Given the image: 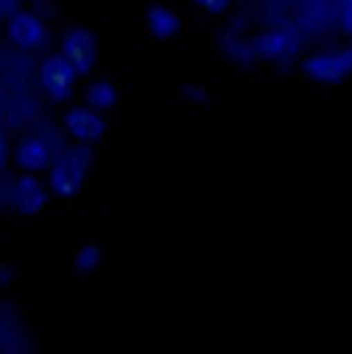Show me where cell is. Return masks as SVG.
I'll return each instance as SVG.
<instances>
[{
  "mask_svg": "<svg viewBox=\"0 0 352 354\" xmlns=\"http://www.w3.org/2000/svg\"><path fill=\"white\" fill-rule=\"evenodd\" d=\"M94 165V149L86 142L71 141L62 145L47 169L49 192L59 198H73L82 192L86 177Z\"/></svg>",
  "mask_w": 352,
  "mask_h": 354,
  "instance_id": "1",
  "label": "cell"
},
{
  "mask_svg": "<svg viewBox=\"0 0 352 354\" xmlns=\"http://www.w3.org/2000/svg\"><path fill=\"white\" fill-rule=\"evenodd\" d=\"M252 47L259 62L273 68H291L302 53L304 35L293 25H273L252 35Z\"/></svg>",
  "mask_w": 352,
  "mask_h": 354,
  "instance_id": "2",
  "label": "cell"
},
{
  "mask_svg": "<svg viewBox=\"0 0 352 354\" xmlns=\"http://www.w3.org/2000/svg\"><path fill=\"white\" fill-rule=\"evenodd\" d=\"M302 71L308 80L322 86H338L346 82L352 77V43L304 57Z\"/></svg>",
  "mask_w": 352,
  "mask_h": 354,
  "instance_id": "3",
  "label": "cell"
},
{
  "mask_svg": "<svg viewBox=\"0 0 352 354\" xmlns=\"http://www.w3.org/2000/svg\"><path fill=\"white\" fill-rule=\"evenodd\" d=\"M33 351L35 342L21 310L8 299H0V353L27 354Z\"/></svg>",
  "mask_w": 352,
  "mask_h": 354,
  "instance_id": "4",
  "label": "cell"
},
{
  "mask_svg": "<svg viewBox=\"0 0 352 354\" xmlns=\"http://www.w3.org/2000/svg\"><path fill=\"white\" fill-rule=\"evenodd\" d=\"M39 77L45 94L55 102H68L73 96L77 71L73 70L70 62L62 53H51L41 62Z\"/></svg>",
  "mask_w": 352,
  "mask_h": 354,
  "instance_id": "5",
  "label": "cell"
},
{
  "mask_svg": "<svg viewBox=\"0 0 352 354\" xmlns=\"http://www.w3.org/2000/svg\"><path fill=\"white\" fill-rule=\"evenodd\" d=\"M49 202V185H45L37 174L23 171L10 179L8 208L21 216L39 214Z\"/></svg>",
  "mask_w": 352,
  "mask_h": 354,
  "instance_id": "6",
  "label": "cell"
},
{
  "mask_svg": "<svg viewBox=\"0 0 352 354\" xmlns=\"http://www.w3.org/2000/svg\"><path fill=\"white\" fill-rule=\"evenodd\" d=\"M6 35L12 45L25 51H39L49 43L47 21L35 15L31 8H21L10 19H6Z\"/></svg>",
  "mask_w": 352,
  "mask_h": 354,
  "instance_id": "7",
  "label": "cell"
},
{
  "mask_svg": "<svg viewBox=\"0 0 352 354\" xmlns=\"http://www.w3.org/2000/svg\"><path fill=\"white\" fill-rule=\"evenodd\" d=\"M62 55L77 75H88L98 62V39L86 27H71L62 37Z\"/></svg>",
  "mask_w": 352,
  "mask_h": 354,
  "instance_id": "8",
  "label": "cell"
},
{
  "mask_svg": "<svg viewBox=\"0 0 352 354\" xmlns=\"http://www.w3.org/2000/svg\"><path fill=\"white\" fill-rule=\"evenodd\" d=\"M218 49L224 55L226 62L234 64L237 68H252L259 59L252 47V35H248L243 23H226L216 37Z\"/></svg>",
  "mask_w": 352,
  "mask_h": 354,
  "instance_id": "9",
  "label": "cell"
},
{
  "mask_svg": "<svg viewBox=\"0 0 352 354\" xmlns=\"http://www.w3.org/2000/svg\"><path fill=\"white\" fill-rule=\"evenodd\" d=\"M64 131L68 133L71 141L94 145L98 142L106 133V118L102 112L84 106H71L64 114Z\"/></svg>",
  "mask_w": 352,
  "mask_h": 354,
  "instance_id": "10",
  "label": "cell"
},
{
  "mask_svg": "<svg viewBox=\"0 0 352 354\" xmlns=\"http://www.w3.org/2000/svg\"><path fill=\"white\" fill-rule=\"evenodd\" d=\"M53 153H55L53 145L43 135H31L17 142L12 159L19 169L29 171V174H39V171L49 169Z\"/></svg>",
  "mask_w": 352,
  "mask_h": 354,
  "instance_id": "11",
  "label": "cell"
},
{
  "mask_svg": "<svg viewBox=\"0 0 352 354\" xmlns=\"http://www.w3.org/2000/svg\"><path fill=\"white\" fill-rule=\"evenodd\" d=\"M145 21H147L149 33L159 41H167V39L176 37L181 29L179 15L165 4H151L147 8Z\"/></svg>",
  "mask_w": 352,
  "mask_h": 354,
  "instance_id": "12",
  "label": "cell"
},
{
  "mask_svg": "<svg viewBox=\"0 0 352 354\" xmlns=\"http://www.w3.org/2000/svg\"><path fill=\"white\" fill-rule=\"evenodd\" d=\"M84 102L90 108L98 110V112H108L116 106L118 102V90L112 82L108 80H94L86 92H84Z\"/></svg>",
  "mask_w": 352,
  "mask_h": 354,
  "instance_id": "13",
  "label": "cell"
},
{
  "mask_svg": "<svg viewBox=\"0 0 352 354\" xmlns=\"http://www.w3.org/2000/svg\"><path fill=\"white\" fill-rule=\"evenodd\" d=\"M102 263V248L96 243H86L77 248L73 257V271L77 275H90L94 273Z\"/></svg>",
  "mask_w": 352,
  "mask_h": 354,
  "instance_id": "14",
  "label": "cell"
},
{
  "mask_svg": "<svg viewBox=\"0 0 352 354\" xmlns=\"http://www.w3.org/2000/svg\"><path fill=\"white\" fill-rule=\"evenodd\" d=\"M179 94L181 98L187 102V104H194V106H204L210 102V92L206 86L198 84V82H185L181 88H179Z\"/></svg>",
  "mask_w": 352,
  "mask_h": 354,
  "instance_id": "15",
  "label": "cell"
},
{
  "mask_svg": "<svg viewBox=\"0 0 352 354\" xmlns=\"http://www.w3.org/2000/svg\"><path fill=\"white\" fill-rule=\"evenodd\" d=\"M334 17L340 33L352 37V0H334Z\"/></svg>",
  "mask_w": 352,
  "mask_h": 354,
  "instance_id": "16",
  "label": "cell"
},
{
  "mask_svg": "<svg viewBox=\"0 0 352 354\" xmlns=\"http://www.w3.org/2000/svg\"><path fill=\"white\" fill-rule=\"evenodd\" d=\"M29 8H31L35 15H39L41 19H45V21L53 19L55 12H57L55 0H31V6H29Z\"/></svg>",
  "mask_w": 352,
  "mask_h": 354,
  "instance_id": "17",
  "label": "cell"
},
{
  "mask_svg": "<svg viewBox=\"0 0 352 354\" xmlns=\"http://www.w3.org/2000/svg\"><path fill=\"white\" fill-rule=\"evenodd\" d=\"M194 2L208 15H222L228 10L232 0H194Z\"/></svg>",
  "mask_w": 352,
  "mask_h": 354,
  "instance_id": "18",
  "label": "cell"
},
{
  "mask_svg": "<svg viewBox=\"0 0 352 354\" xmlns=\"http://www.w3.org/2000/svg\"><path fill=\"white\" fill-rule=\"evenodd\" d=\"M17 279V269L8 263H0V289H6Z\"/></svg>",
  "mask_w": 352,
  "mask_h": 354,
  "instance_id": "19",
  "label": "cell"
},
{
  "mask_svg": "<svg viewBox=\"0 0 352 354\" xmlns=\"http://www.w3.org/2000/svg\"><path fill=\"white\" fill-rule=\"evenodd\" d=\"M23 8V0H0V19H10Z\"/></svg>",
  "mask_w": 352,
  "mask_h": 354,
  "instance_id": "20",
  "label": "cell"
},
{
  "mask_svg": "<svg viewBox=\"0 0 352 354\" xmlns=\"http://www.w3.org/2000/svg\"><path fill=\"white\" fill-rule=\"evenodd\" d=\"M10 157H12L10 147H8V141H6V137H4V133H2V129H0V171L6 169Z\"/></svg>",
  "mask_w": 352,
  "mask_h": 354,
  "instance_id": "21",
  "label": "cell"
},
{
  "mask_svg": "<svg viewBox=\"0 0 352 354\" xmlns=\"http://www.w3.org/2000/svg\"><path fill=\"white\" fill-rule=\"evenodd\" d=\"M10 179L4 171H0V210L8 206V189H10Z\"/></svg>",
  "mask_w": 352,
  "mask_h": 354,
  "instance_id": "22",
  "label": "cell"
}]
</instances>
